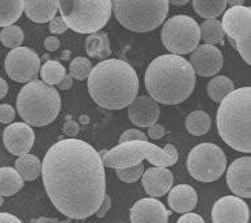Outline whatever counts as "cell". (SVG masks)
<instances>
[{"label": "cell", "instance_id": "e0dca14e", "mask_svg": "<svg viewBox=\"0 0 251 223\" xmlns=\"http://www.w3.org/2000/svg\"><path fill=\"white\" fill-rule=\"evenodd\" d=\"M170 212L155 197L141 198L131 208V223H169Z\"/></svg>", "mask_w": 251, "mask_h": 223}, {"label": "cell", "instance_id": "9c48e42d", "mask_svg": "<svg viewBox=\"0 0 251 223\" xmlns=\"http://www.w3.org/2000/svg\"><path fill=\"white\" fill-rule=\"evenodd\" d=\"M161 38L163 46L173 55L192 54L201 40L200 25L189 16H174L165 22Z\"/></svg>", "mask_w": 251, "mask_h": 223}, {"label": "cell", "instance_id": "5bb4252c", "mask_svg": "<svg viewBox=\"0 0 251 223\" xmlns=\"http://www.w3.org/2000/svg\"><path fill=\"white\" fill-rule=\"evenodd\" d=\"M189 64L198 76H216L223 68V55L215 46L204 43L192 52Z\"/></svg>", "mask_w": 251, "mask_h": 223}, {"label": "cell", "instance_id": "bcb514c9", "mask_svg": "<svg viewBox=\"0 0 251 223\" xmlns=\"http://www.w3.org/2000/svg\"><path fill=\"white\" fill-rule=\"evenodd\" d=\"M8 92V84L7 82L3 80V78H0V99H3Z\"/></svg>", "mask_w": 251, "mask_h": 223}, {"label": "cell", "instance_id": "60d3db41", "mask_svg": "<svg viewBox=\"0 0 251 223\" xmlns=\"http://www.w3.org/2000/svg\"><path fill=\"white\" fill-rule=\"evenodd\" d=\"M111 208V198L109 197L108 195H105L104 200H102V204L100 205V208L97 209L96 210V217H99V218H102V217H105V214L109 212V209Z\"/></svg>", "mask_w": 251, "mask_h": 223}, {"label": "cell", "instance_id": "8fae6325", "mask_svg": "<svg viewBox=\"0 0 251 223\" xmlns=\"http://www.w3.org/2000/svg\"><path fill=\"white\" fill-rule=\"evenodd\" d=\"M224 34L230 43L240 52L248 65L251 64V8L237 5L230 7L223 15L222 21Z\"/></svg>", "mask_w": 251, "mask_h": 223}, {"label": "cell", "instance_id": "681fc988", "mask_svg": "<svg viewBox=\"0 0 251 223\" xmlns=\"http://www.w3.org/2000/svg\"><path fill=\"white\" fill-rule=\"evenodd\" d=\"M4 204V196H1V195H0V206L3 205Z\"/></svg>", "mask_w": 251, "mask_h": 223}, {"label": "cell", "instance_id": "7402d4cb", "mask_svg": "<svg viewBox=\"0 0 251 223\" xmlns=\"http://www.w3.org/2000/svg\"><path fill=\"white\" fill-rule=\"evenodd\" d=\"M87 55L92 58L106 60L111 55L110 39L105 32H94L86 40Z\"/></svg>", "mask_w": 251, "mask_h": 223}, {"label": "cell", "instance_id": "3957f363", "mask_svg": "<svg viewBox=\"0 0 251 223\" xmlns=\"http://www.w3.org/2000/svg\"><path fill=\"white\" fill-rule=\"evenodd\" d=\"M196 73L188 60L177 55H162L149 64L145 87L151 97L165 105L180 104L192 95Z\"/></svg>", "mask_w": 251, "mask_h": 223}, {"label": "cell", "instance_id": "4dcf8cb0", "mask_svg": "<svg viewBox=\"0 0 251 223\" xmlns=\"http://www.w3.org/2000/svg\"><path fill=\"white\" fill-rule=\"evenodd\" d=\"M25 39V34L22 31L21 28L15 25L5 26L1 31H0V40L1 43L8 48H17L21 47L22 42Z\"/></svg>", "mask_w": 251, "mask_h": 223}, {"label": "cell", "instance_id": "f546056e", "mask_svg": "<svg viewBox=\"0 0 251 223\" xmlns=\"http://www.w3.org/2000/svg\"><path fill=\"white\" fill-rule=\"evenodd\" d=\"M66 76V70L65 66L61 62L56 61V60H50L40 68V77L46 84L50 86H54L58 84L64 80V77Z\"/></svg>", "mask_w": 251, "mask_h": 223}, {"label": "cell", "instance_id": "1f68e13d", "mask_svg": "<svg viewBox=\"0 0 251 223\" xmlns=\"http://www.w3.org/2000/svg\"><path fill=\"white\" fill-rule=\"evenodd\" d=\"M91 70H92V62L86 57H75L70 62L69 66V76L78 81H84L88 78Z\"/></svg>", "mask_w": 251, "mask_h": 223}, {"label": "cell", "instance_id": "7c38bea8", "mask_svg": "<svg viewBox=\"0 0 251 223\" xmlns=\"http://www.w3.org/2000/svg\"><path fill=\"white\" fill-rule=\"evenodd\" d=\"M5 72L12 81L29 83L34 81L40 70V57L27 47H17L9 51L4 61Z\"/></svg>", "mask_w": 251, "mask_h": 223}, {"label": "cell", "instance_id": "d6a6232c", "mask_svg": "<svg viewBox=\"0 0 251 223\" xmlns=\"http://www.w3.org/2000/svg\"><path fill=\"white\" fill-rule=\"evenodd\" d=\"M115 174L119 179L126 183H135L140 179L144 174V166L143 164H137V165L128 166V167H123V169H115Z\"/></svg>", "mask_w": 251, "mask_h": 223}, {"label": "cell", "instance_id": "d6986e66", "mask_svg": "<svg viewBox=\"0 0 251 223\" xmlns=\"http://www.w3.org/2000/svg\"><path fill=\"white\" fill-rule=\"evenodd\" d=\"M174 175L167 167L154 166L143 174V187L151 197H162L173 188Z\"/></svg>", "mask_w": 251, "mask_h": 223}, {"label": "cell", "instance_id": "ffe728a7", "mask_svg": "<svg viewBox=\"0 0 251 223\" xmlns=\"http://www.w3.org/2000/svg\"><path fill=\"white\" fill-rule=\"evenodd\" d=\"M169 205L174 212L185 214L192 212L198 202L197 192L188 184H179L170 190Z\"/></svg>", "mask_w": 251, "mask_h": 223}, {"label": "cell", "instance_id": "b9f144b4", "mask_svg": "<svg viewBox=\"0 0 251 223\" xmlns=\"http://www.w3.org/2000/svg\"><path fill=\"white\" fill-rule=\"evenodd\" d=\"M44 47H46V50L48 52H54V51H57L58 47H60V40L56 36H48L44 40Z\"/></svg>", "mask_w": 251, "mask_h": 223}, {"label": "cell", "instance_id": "52a82bcc", "mask_svg": "<svg viewBox=\"0 0 251 223\" xmlns=\"http://www.w3.org/2000/svg\"><path fill=\"white\" fill-rule=\"evenodd\" d=\"M115 18L127 30L149 32L165 22L169 0H113Z\"/></svg>", "mask_w": 251, "mask_h": 223}, {"label": "cell", "instance_id": "ba28073f", "mask_svg": "<svg viewBox=\"0 0 251 223\" xmlns=\"http://www.w3.org/2000/svg\"><path fill=\"white\" fill-rule=\"evenodd\" d=\"M111 11V0H74L72 12L62 18L73 31L94 34L108 24Z\"/></svg>", "mask_w": 251, "mask_h": 223}, {"label": "cell", "instance_id": "277c9868", "mask_svg": "<svg viewBox=\"0 0 251 223\" xmlns=\"http://www.w3.org/2000/svg\"><path fill=\"white\" fill-rule=\"evenodd\" d=\"M251 87H241L226 95L216 113L220 138L236 151L251 152Z\"/></svg>", "mask_w": 251, "mask_h": 223}, {"label": "cell", "instance_id": "7bdbcfd3", "mask_svg": "<svg viewBox=\"0 0 251 223\" xmlns=\"http://www.w3.org/2000/svg\"><path fill=\"white\" fill-rule=\"evenodd\" d=\"M0 223H22L17 217L9 213H0Z\"/></svg>", "mask_w": 251, "mask_h": 223}, {"label": "cell", "instance_id": "d590c367", "mask_svg": "<svg viewBox=\"0 0 251 223\" xmlns=\"http://www.w3.org/2000/svg\"><path fill=\"white\" fill-rule=\"evenodd\" d=\"M50 31L53 32V34H62L66 30L69 29L68 25H66V22L64 21V18L60 16V17H54L53 20H50Z\"/></svg>", "mask_w": 251, "mask_h": 223}, {"label": "cell", "instance_id": "9a60e30c", "mask_svg": "<svg viewBox=\"0 0 251 223\" xmlns=\"http://www.w3.org/2000/svg\"><path fill=\"white\" fill-rule=\"evenodd\" d=\"M3 141L9 153L20 157L29 153L35 141V134L27 123L15 122L5 127Z\"/></svg>", "mask_w": 251, "mask_h": 223}, {"label": "cell", "instance_id": "2e32d148", "mask_svg": "<svg viewBox=\"0 0 251 223\" xmlns=\"http://www.w3.org/2000/svg\"><path fill=\"white\" fill-rule=\"evenodd\" d=\"M226 183L238 197H251V159L249 156L230 164L226 171Z\"/></svg>", "mask_w": 251, "mask_h": 223}, {"label": "cell", "instance_id": "74e56055", "mask_svg": "<svg viewBox=\"0 0 251 223\" xmlns=\"http://www.w3.org/2000/svg\"><path fill=\"white\" fill-rule=\"evenodd\" d=\"M62 131L66 137L75 138L79 134V125L75 121H66L64 127H62Z\"/></svg>", "mask_w": 251, "mask_h": 223}, {"label": "cell", "instance_id": "836d02e7", "mask_svg": "<svg viewBox=\"0 0 251 223\" xmlns=\"http://www.w3.org/2000/svg\"><path fill=\"white\" fill-rule=\"evenodd\" d=\"M133 140H144L148 141V137L140 130L129 129L121 135L119 138V143H126V141H133Z\"/></svg>", "mask_w": 251, "mask_h": 223}, {"label": "cell", "instance_id": "d4e9b609", "mask_svg": "<svg viewBox=\"0 0 251 223\" xmlns=\"http://www.w3.org/2000/svg\"><path fill=\"white\" fill-rule=\"evenodd\" d=\"M24 12V0H0V28L13 25Z\"/></svg>", "mask_w": 251, "mask_h": 223}, {"label": "cell", "instance_id": "ac0fdd59", "mask_svg": "<svg viewBox=\"0 0 251 223\" xmlns=\"http://www.w3.org/2000/svg\"><path fill=\"white\" fill-rule=\"evenodd\" d=\"M158 103L151 96H139L128 105V117L139 127L153 126L159 118Z\"/></svg>", "mask_w": 251, "mask_h": 223}, {"label": "cell", "instance_id": "5b68a950", "mask_svg": "<svg viewBox=\"0 0 251 223\" xmlns=\"http://www.w3.org/2000/svg\"><path fill=\"white\" fill-rule=\"evenodd\" d=\"M16 104L24 122L34 127H43L57 118L61 111V97L53 86L34 80L22 87Z\"/></svg>", "mask_w": 251, "mask_h": 223}, {"label": "cell", "instance_id": "4fadbf2b", "mask_svg": "<svg viewBox=\"0 0 251 223\" xmlns=\"http://www.w3.org/2000/svg\"><path fill=\"white\" fill-rule=\"evenodd\" d=\"M212 223H249L250 209L238 196H224L214 204Z\"/></svg>", "mask_w": 251, "mask_h": 223}, {"label": "cell", "instance_id": "ab89813d", "mask_svg": "<svg viewBox=\"0 0 251 223\" xmlns=\"http://www.w3.org/2000/svg\"><path fill=\"white\" fill-rule=\"evenodd\" d=\"M177 223H204V221L201 216H198L196 213H185L184 216L180 217Z\"/></svg>", "mask_w": 251, "mask_h": 223}, {"label": "cell", "instance_id": "8992f818", "mask_svg": "<svg viewBox=\"0 0 251 223\" xmlns=\"http://www.w3.org/2000/svg\"><path fill=\"white\" fill-rule=\"evenodd\" d=\"M100 155L104 166L114 169L137 165L143 160H148L154 166L170 167L179 160L177 149L173 144H166L165 148H159L155 144L144 140L121 143L110 151H102Z\"/></svg>", "mask_w": 251, "mask_h": 223}, {"label": "cell", "instance_id": "4316f807", "mask_svg": "<svg viewBox=\"0 0 251 223\" xmlns=\"http://www.w3.org/2000/svg\"><path fill=\"white\" fill-rule=\"evenodd\" d=\"M185 127H187L188 133L194 135V137H202L206 133H208V130L211 127V118L203 111L192 112L187 117Z\"/></svg>", "mask_w": 251, "mask_h": 223}, {"label": "cell", "instance_id": "484cf974", "mask_svg": "<svg viewBox=\"0 0 251 223\" xmlns=\"http://www.w3.org/2000/svg\"><path fill=\"white\" fill-rule=\"evenodd\" d=\"M200 34L201 39L204 40L206 44H223L224 43V30H223L222 22L216 18H208L202 22L200 26Z\"/></svg>", "mask_w": 251, "mask_h": 223}, {"label": "cell", "instance_id": "7a4b0ae2", "mask_svg": "<svg viewBox=\"0 0 251 223\" xmlns=\"http://www.w3.org/2000/svg\"><path fill=\"white\" fill-rule=\"evenodd\" d=\"M88 92L102 108L123 109L136 99L139 77L128 62L118 58L102 60L88 76Z\"/></svg>", "mask_w": 251, "mask_h": 223}, {"label": "cell", "instance_id": "603a6c76", "mask_svg": "<svg viewBox=\"0 0 251 223\" xmlns=\"http://www.w3.org/2000/svg\"><path fill=\"white\" fill-rule=\"evenodd\" d=\"M15 169L21 175L22 179L31 182V180H35L42 173V164L36 156L26 153L16 160Z\"/></svg>", "mask_w": 251, "mask_h": 223}, {"label": "cell", "instance_id": "6da1fadb", "mask_svg": "<svg viewBox=\"0 0 251 223\" xmlns=\"http://www.w3.org/2000/svg\"><path fill=\"white\" fill-rule=\"evenodd\" d=\"M48 197L70 220H86L105 197V166L91 144L75 138L54 143L42 162Z\"/></svg>", "mask_w": 251, "mask_h": 223}, {"label": "cell", "instance_id": "f35d334b", "mask_svg": "<svg viewBox=\"0 0 251 223\" xmlns=\"http://www.w3.org/2000/svg\"><path fill=\"white\" fill-rule=\"evenodd\" d=\"M56 3H57V9L61 12V17H66L72 12L74 0H56Z\"/></svg>", "mask_w": 251, "mask_h": 223}, {"label": "cell", "instance_id": "30bf717a", "mask_svg": "<svg viewBox=\"0 0 251 223\" xmlns=\"http://www.w3.org/2000/svg\"><path fill=\"white\" fill-rule=\"evenodd\" d=\"M188 171L196 180L208 183L219 179L226 169V153L212 143L198 144L189 152Z\"/></svg>", "mask_w": 251, "mask_h": 223}, {"label": "cell", "instance_id": "e575fe53", "mask_svg": "<svg viewBox=\"0 0 251 223\" xmlns=\"http://www.w3.org/2000/svg\"><path fill=\"white\" fill-rule=\"evenodd\" d=\"M15 117H16V112L12 105L9 104L0 105V122L1 123L13 122Z\"/></svg>", "mask_w": 251, "mask_h": 223}, {"label": "cell", "instance_id": "cb8c5ba5", "mask_svg": "<svg viewBox=\"0 0 251 223\" xmlns=\"http://www.w3.org/2000/svg\"><path fill=\"white\" fill-rule=\"evenodd\" d=\"M24 187V179L13 167H0V195L13 196Z\"/></svg>", "mask_w": 251, "mask_h": 223}, {"label": "cell", "instance_id": "c3c4849f", "mask_svg": "<svg viewBox=\"0 0 251 223\" xmlns=\"http://www.w3.org/2000/svg\"><path fill=\"white\" fill-rule=\"evenodd\" d=\"M190 0H169V3L174 4V5H177V7H180V5H185L187 3H189Z\"/></svg>", "mask_w": 251, "mask_h": 223}, {"label": "cell", "instance_id": "ee69618b", "mask_svg": "<svg viewBox=\"0 0 251 223\" xmlns=\"http://www.w3.org/2000/svg\"><path fill=\"white\" fill-rule=\"evenodd\" d=\"M57 86H58V88H60V90H69V88H72L73 78L69 76V74H66V76L64 77V80L58 83Z\"/></svg>", "mask_w": 251, "mask_h": 223}, {"label": "cell", "instance_id": "83f0119b", "mask_svg": "<svg viewBox=\"0 0 251 223\" xmlns=\"http://www.w3.org/2000/svg\"><path fill=\"white\" fill-rule=\"evenodd\" d=\"M234 90L233 81H230L228 77L218 76L214 77L207 86V94L212 101L220 103V101L229 95Z\"/></svg>", "mask_w": 251, "mask_h": 223}, {"label": "cell", "instance_id": "8d00e7d4", "mask_svg": "<svg viewBox=\"0 0 251 223\" xmlns=\"http://www.w3.org/2000/svg\"><path fill=\"white\" fill-rule=\"evenodd\" d=\"M148 135L151 139H154V140H158V139H162V138L166 135V130L165 127L159 125V123H154L153 126L149 127L148 130Z\"/></svg>", "mask_w": 251, "mask_h": 223}, {"label": "cell", "instance_id": "f6af8a7d", "mask_svg": "<svg viewBox=\"0 0 251 223\" xmlns=\"http://www.w3.org/2000/svg\"><path fill=\"white\" fill-rule=\"evenodd\" d=\"M34 223H70V221H58L56 218H46V217H40Z\"/></svg>", "mask_w": 251, "mask_h": 223}, {"label": "cell", "instance_id": "44dd1931", "mask_svg": "<svg viewBox=\"0 0 251 223\" xmlns=\"http://www.w3.org/2000/svg\"><path fill=\"white\" fill-rule=\"evenodd\" d=\"M24 11L31 21L44 24L53 20L58 9L56 0H24Z\"/></svg>", "mask_w": 251, "mask_h": 223}, {"label": "cell", "instance_id": "7dc6e473", "mask_svg": "<svg viewBox=\"0 0 251 223\" xmlns=\"http://www.w3.org/2000/svg\"><path fill=\"white\" fill-rule=\"evenodd\" d=\"M245 0H226V4H229L230 7H237V5H244Z\"/></svg>", "mask_w": 251, "mask_h": 223}, {"label": "cell", "instance_id": "f1b7e54d", "mask_svg": "<svg viewBox=\"0 0 251 223\" xmlns=\"http://www.w3.org/2000/svg\"><path fill=\"white\" fill-rule=\"evenodd\" d=\"M193 8L203 18H216L226 8V0H193Z\"/></svg>", "mask_w": 251, "mask_h": 223}]
</instances>
